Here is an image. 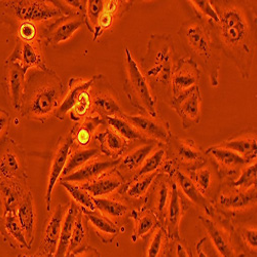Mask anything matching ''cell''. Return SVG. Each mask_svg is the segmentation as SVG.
I'll use <instances>...</instances> for the list:
<instances>
[{"label": "cell", "instance_id": "6da1fadb", "mask_svg": "<svg viewBox=\"0 0 257 257\" xmlns=\"http://www.w3.org/2000/svg\"><path fill=\"white\" fill-rule=\"evenodd\" d=\"M217 12V23L208 21L214 42L238 67L242 77L248 80L256 56V5L238 0L211 2Z\"/></svg>", "mask_w": 257, "mask_h": 257}, {"label": "cell", "instance_id": "7a4b0ae2", "mask_svg": "<svg viewBox=\"0 0 257 257\" xmlns=\"http://www.w3.org/2000/svg\"><path fill=\"white\" fill-rule=\"evenodd\" d=\"M179 57L170 34H152L139 67L157 100L170 104L171 80Z\"/></svg>", "mask_w": 257, "mask_h": 257}, {"label": "cell", "instance_id": "3957f363", "mask_svg": "<svg viewBox=\"0 0 257 257\" xmlns=\"http://www.w3.org/2000/svg\"><path fill=\"white\" fill-rule=\"evenodd\" d=\"M64 96V83L56 71L35 70L26 79L20 113L29 120L45 122L55 116Z\"/></svg>", "mask_w": 257, "mask_h": 257}, {"label": "cell", "instance_id": "277c9868", "mask_svg": "<svg viewBox=\"0 0 257 257\" xmlns=\"http://www.w3.org/2000/svg\"><path fill=\"white\" fill-rule=\"evenodd\" d=\"M178 36L188 58L202 73L207 74L213 87H218L221 52L213 40L207 22L192 18L181 24Z\"/></svg>", "mask_w": 257, "mask_h": 257}, {"label": "cell", "instance_id": "5b68a950", "mask_svg": "<svg viewBox=\"0 0 257 257\" xmlns=\"http://www.w3.org/2000/svg\"><path fill=\"white\" fill-rule=\"evenodd\" d=\"M124 67L125 77L123 89L127 100L140 114L159 117L157 109L158 100L141 72L138 62L127 47L124 49Z\"/></svg>", "mask_w": 257, "mask_h": 257}, {"label": "cell", "instance_id": "8992f818", "mask_svg": "<svg viewBox=\"0 0 257 257\" xmlns=\"http://www.w3.org/2000/svg\"><path fill=\"white\" fill-rule=\"evenodd\" d=\"M63 14L54 2L47 0H4L0 2V22L13 29L22 22L40 23L57 20Z\"/></svg>", "mask_w": 257, "mask_h": 257}, {"label": "cell", "instance_id": "52a82bcc", "mask_svg": "<svg viewBox=\"0 0 257 257\" xmlns=\"http://www.w3.org/2000/svg\"><path fill=\"white\" fill-rule=\"evenodd\" d=\"M165 145L166 157L176 170L185 168L189 172L207 164L205 154L195 140L179 138L172 134Z\"/></svg>", "mask_w": 257, "mask_h": 257}, {"label": "cell", "instance_id": "ba28073f", "mask_svg": "<svg viewBox=\"0 0 257 257\" xmlns=\"http://www.w3.org/2000/svg\"><path fill=\"white\" fill-rule=\"evenodd\" d=\"M92 98L91 115H99L103 119L112 116H122L123 110L118 92L107 81L104 75L99 74L98 78L90 89Z\"/></svg>", "mask_w": 257, "mask_h": 257}, {"label": "cell", "instance_id": "9c48e42d", "mask_svg": "<svg viewBox=\"0 0 257 257\" xmlns=\"http://www.w3.org/2000/svg\"><path fill=\"white\" fill-rule=\"evenodd\" d=\"M26 155L15 140L8 138L0 144V180L27 182Z\"/></svg>", "mask_w": 257, "mask_h": 257}, {"label": "cell", "instance_id": "30bf717a", "mask_svg": "<svg viewBox=\"0 0 257 257\" xmlns=\"http://www.w3.org/2000/svg\"><path fill=\"white\" fill-rule=\"evenodd\" d=\"M203 98L200 87L192 89L170 102V106L181 119L182 128L188 130L199 124L202 119Z\"/></svg>", "mask_w": 257, "mask_h": 257}, {"label": "cell", "instance_id": "8fae6325", "mask_svg": "<svg viewBox=\"0 0 257 257\" xmlns=\"http://www.w3.org/2000/svg\"><path fill=\"white\" fill-rule=\"evenodd\" d=\"M202 72L188 57L179 58L171 80L172 99L199 87Z\"/></svg>", "mask_w": 257, "mask_h": 257}, {"label": "cell", "instance_id": "7c38bea8", "mask_svg": "<svg viewBox=\"0 0 257 257\" xmlns=\"http://www.w3.org/2000/svg\"><path fill=\"white\" fill-rule=\"evenodd\" d=\"M123 117L145 138L157 141L159 144H166L170 139L171 130L167 120L159 117H152L143 114L131 115L123 113Z\"/></svg>", "mask_w": 257, "mask_h": 257}, {"label": "cell", "instance_id": "4fadbf2b", "mask_svg": "<svg viewBox=\"0 0 257 257\" xmlns=\"http://www.w3.org/2000/svg\"><path fill=\"white\" fill-rule=\"evenodd\" d=\"M72 151V139L70 134L68 133L66 136L60 137L58 140L57 146L53 154L52 164L49 172V179H48V186L45 196L46 201V208L47 211H51V203H52V195L55 185L59 181L64 168L67 163L69 155Z\"/></svg>", "mask_w": 257, "mask_h": 257}, {"label": "cell", "instance_id": "5bb4252c", "mask_svg": "<svg viewBox=\"0 0 257 257\" xmlns=\"http://www.w3.org/2000/svg\"><path fill=\"white\" fill-rule=\"evenodd\" d=\"M39 41L26 42L17 39L16 47L8 58V62L14 63L22 68L26 73L29 69L35 68L36 70H47V64L40 51Z\"/></svg>", "mask_w": 257, "mask_h": 257}, {"label": "cell", "instance_id": "9a60e30c", "mask_svg": "<svg viewBox=\"0 0 257 257\" xmlns=\"http://www.w3.org/2000/svg\"><path fill=\"white\" fill-rule=\"evenodd\" d=\"M68 209V204L57 205L54 210L50 211V216L47 218L42 232V239L40 243V252L48 255L49 257H54L62 228V223L65 217V214Z\"/></svg>", "mask_w": 257, "mask_h": 257}, {"label": "cell", "instance_id": "2e32d148", "mask_svg": "<svg viewBox=\"0 0 257 257\" xmlns=\"http://www.w3.org/2000/svg\"><path fill=\"white\" fill-rule=\"evenodd\" d=\"M84 24V17L80 15H66L55 20L44 33V42L47 47L57 46L71 38Z\"/></svg>", "mask_w": 257, "mask_h": 257}, {"label": "cell", "instance_id": "e0dca14e", "mask_svg": "<svg viewBox=\"0 0 257 257\" xmlns=\"http://www.w3.org/2000/svg\"><path fill=\"white\" fill-rule=\"evenodd\" d=\"M26 72L18 65L6 62L4 69V89L12 108L18 112L22 107V98L25 89Z\"/></svg>", "mask_w": 257, "mask_h": 257}, {"label": "cell", "instance_id": "ac0fdd59", "mask_svg": "<svg viewBox=\"0 0 257 257\" xmlns=\"http://www.w3.org/2000/svg\"><path fill=\"white\" fill-rule=\"evenodd\" d=\"M119 159H99V157H97L89 161L88 163H85L82 167L74 171L71 174L60 178L59 181H67L79 185L89 183L98 178L99 176H101L102 174H104L105 172H107V171L116 168Z\"/></svg>", "mask_w": 257, "mask_h": 257}, {"label": "cell", "instance_id": "d6986e66", "mask_svg": "<svg viewBox=\"0 0 257 257\" xmlns=\"http://www.w3.org/2000/svg\"><path fill=\"white\" fill-rule=\"evenodd\" d=\"M183 202L180 196V191L177 186V183L175 181H171L170 198L167 205L165 217L162 223L170 239L178 240L179 226L183 216Z\"/></svg>", "mask_w": 257, "mask_h": 257}, {"label": "cell", "instance_id": "ffe728a7", "mask_svg": "<svg viewBox=\"0 0 257 257\" xmlns=\"http://www.w3.org/2000/svg\"><path fill=\"white\" fill-rule=\"evenodd\" d=\"M159 143L157 141L145 139L141 144L132 148L131 151L126 149V152L119 159L116 169L123 177L124 175H132V179L144 161L155 151Z\"/></svg>", "mask_w": 257, "mask_h": 257}, {"label": "cell", "instance_id": "44dd1931", "mask_svg": "<svg viewBox=\"0 0 257 257\" xmlns=\"http://www.w3.org/2000/svg\"><path fill=\"white\" fill-rule=\"evenodd\" d=\"M170 184L171 181L169 176L160 172L151 187V192L147 196L146 209L155 214L161 225L165 217L167 205L170 198Z\"/></svg>", "mask_w": 257, "mask_h": 257}, {"label": "cell", "instance_id": "7402d4cb", "mask_svg": "<svg viewBox=\"0 0 257 257\" xmlns=\"http://www.w3.org/2000/svg\"><path fill=\"white\" fill-rule=\"evenodd\" d=\"M133 3L134 2H130V0H107V2H104L97 27L93 33V39L96 41L107 30H109L115 23V21L124 16L133 7Z\"/></svg>", "mask_w": 257, "mask_h": 257}, {"label": "cell", "instance_id": "603a6c76", "mask_svg": "<svg viewBox=\"0 0 257 257\" xmlns=\"http://www.w3.org/2000/svg\"><path fill=\"white\" fill-rule=\"evenodd\" d=\"M0 237L14 250H30L26 235L20 226L15 213L0 214Z\"/></svg>", "mask_w": 257, "mask_h": 257}, {"label": "cell", "instance_id": "cb8c5ba5", "mask_svg": "<svg viewBox=\"0 0 257 257\" xmlns=\"http://www.w3.org/2000/svg\"><path fill=\"white\" fill-rule=\"evenodd\" d=\"M125 183L124 177L114 168L107 171L95 180L82 184V188L87 190L93 198H105L119 190Z\"/></svg>", "mask_w": 257, "mask_h": 257}, {"label": "cell", "instance_id": "d4e9b609", "mask_svg": "<svg viewBox=\"0 0 257 257\" xmlns=\"http://www.w3.org/2000/svg\"><path fill=\"white\" fill-rule=\"evenodd\" d=\"M94 139L98 144L97 147L99 148L100 153L112 160L120 159L126 152L128 145V142L124 138L118 135L108 125L97 132Z\"/></svg>", "mask_w": 257, "mask_h": 257}, {"label": "cell", "instance_id": "484cf974", "mask_svg": "<svg viewBox=\"0 0 257 257\" xmlns=\"http://www.w3.org/2000/svg\"><path fill=\"white\" fill-rule=\"evenodd\" d=\"M219 146L238 154L245 159L248 164L255 163L257 156L256 128L252 131H245L234 135L221 142Z\"/></svg>", "mask_w": 257, "mask_h": 257}, {"label": "cell", "instance_id": "4316f807", "mask_svg": "<svg viewBox=\"0 0 257 257\" xmlns=\"http://www.w3.org/2000/svg\"><path fill=\"white\" fill-rule=\"evenodd\" d=\"M28 191L26 182L0 180V207L3 208V214L16 213L18 206Z\"/></svg>", "mask_w": 257, "mask_h": 257}, {"label": "cell", "instance_id": "83f0119b", "mask_svg": "<svg viewBox=\"0 0 257 257\" xmlns=\"http://www.w3.org/2000/svg\"><path fill=\"white\" fill-rule=\"evenodd\" d=\"M105 121L99 115H90L74 125L69 132L72 139V149L88 148L99 128Z\"/></svg>", "mask_w": 257, "mask_h": 257}, {"label": "cell", "instance_id": "f1b7e54d", "mask_svg": "<svg viewBox=\"0 0 257 257\" xmlns=\"http://www.w3.org/2000/svg\"><path fill=\"white\" fill-rule=\"evenodd\" d=\"M99 75H94L93 77L85 79L81 77H71L68 81V92L64 96L62 103L55 114V117L59 120H64L65 116L70 112L72 107L76 103L79 96L87 90H90L92 85L96 81Z\"/></svg>", "mask_w": 257, "mask_h": 257}, {"label": "cell", "instance_id": "f546056e", "mask_svg": "<svg viewBox=\"0 0 257 257\" xmlns=\"http://www.w3.org/2000/svg\"><path fill=\"white\" fill-rule=\"evenodd\" d=\"M173 175L175 176V182L177 183L178 188H180L182 194L187 198V200H189L192 204H195L199 208L203 209L206 212L207 216H212L214 210L211 202L199 190L190 177L179 169L175 170Z\"/></svg>", "mask_w": 257, "mask_h": 257}, {"label": "cell", "instance_id": "4dcf8cb0", "mask_svg": "<svg viewBox=\"0 0 257 257\" xmlns=\"http://www.w3.org/2000/svg\"><path fill=\"white\" fill-rule=\"evenodd\" d=\"M199 219L208 232L214 247L219 252L221 257H235L233 248L225 230L210 216H200Z\"/></svg>", "mask_w": 257, "mask_h": 257}, {"label": "cell", "instance_id": "1f68e13d", "mask_svg": "<svg viewBox=\"0 0 257 257\" xmlns=\"http://www.w3.org/2000/svg\"><path fill=\"white\" fill-rule=\"evenodd\" d=\"M16 217L20 226L22 227L28 244L31 246L34 241V230L36 222V214L31 191L27 192L26 197L20 203L16 210Z\"/></svg>", "mask_w": 257, "mask_h": 257}, {"label": "cell", "instance_id": "d6a6232c", "mask_svg": "<svg viewBox=\"0 0 257 257\" xmlns=\"http://www.w3.org/2000/svg\"><path fill=\"white\" fill-rule=\"evenodd\" d=\"M82 212L85 217H87L88 222L91 223L99 239H101L104 244L112 243L113 240L117 237V234L119 233V227L117 226V224L111 221L109 218L102 215L98 210L94 212Z\"/></svg>", "mask_w": 257, "mask_h": 257}, {"label": "cell", "instance_id": "836d02e7", "mask_svg": "<svg viewBox=\"0 0 257 257\" xmlns=\"http://www.w3.org/2000/svg\"><path fill=\"white\" fill-rule=\"evenodd\" d=\"M206 154L211 155L215 159L218 166L222 169L223 173H235L238 172L239 170H242L246 165H248L247 161L243 159L241 156L219 145L209 147Z\"/></svg>", "mask_w": 257, "mask_h": 257}, {"label": "cell", "instance_id": "e575fe53", "mask_svg": "<svg viewBox=\"0 0 257 257\" xmlns=\"http://www.w3.org/2000/svg\"><path fill=\"white\" fill-rule=\"evenodd\" d=\"M217 200L219 205L226 210H245L256 204V188L247 191L233 188V191L221 192Z\"/></svg>", "mask_w": 257, "mask_h": 257}, {"label": "cell", "instance_id": "d590c367", "mask_svg": "<svg viewBox=\"0 0 257 257\" xmlns=\"http://www.w3.org/2000/svg\"><path fill=\"white\" fill-rule=\"evenodd\" d=\"M78 210L79 208L75 203L71 202L68 204V209L62 223L60 239L54 257H65L67 255L70 239L72 235V229Z\"/></svg>", "mask_w": 257, "mask_h": 257}, {"label": "cell", "instance_id": "8d00e7d4", "mask_svg": "<svg viewBox=\"0 0 257 257\" xmlns=\"http://www.w3.org/2000/svg\"><path fill=\"white\" fill-rule=\"evenodd\" d=\"M95 205L97 210L104 215L109 218L111 221L116 223L119 219L123 218L130 212V207L120 200H116L110 197L105 198H94Z\"/></svg>", "mask_w": 257, "mask_h": 257}, {"label": "cell", "instance_id": "74e56055", "mask_svg": "<svg viewBox=\"0 0 257 257\" xmlns=\"http://www.w3.org/2000/svg\"><path fill=\"white\" fill-rule=\"evenodd\" d=\"M159 172H155L152 174H147V175H142L139 177H135L131 179V181L128 183H124L119 191L122 195L127 196L128 198H131L133 200H140L144 196L147 195V192L151 189L155 179L157 178Z\"/></svg>", "mask_w": 257, "mask_h": 257}, {"label": "cell", "instance_id": "f35d334b", "mask_svg": "<svg viewBox=\"0 0 257 257\" xmlns=\"http://www.w3.org/2000/svg\"><path fill=\"white\" fill-rule=\"evenodd\" d=\"M100 151L98 147H88V148H77L72 149L69 158L67 160V163L64 168L62 175L60 178L65 177L69 174H71L74 171L82 167L85 163L97 158L100 156Z\"/></svg>", "mask_w": 257, "mask_h": 257}, {"label": "cell", "instance_id": "ab89813d", "mask_svg": "<svg viewBox=\"0 0 257 257\" xmlns=\"http://www.w3.org/2000/svg\"><path fill=\"white\" fill-rule=\"evenodd\" d=\"M61 186L65 188L71 197L73 203H75L78 208L82 211H90L94 212L97 211V207L94 202V198L89 194V192L83 189L81 185L75 184L72 182L67 181H59Z\"/></svg>", "mask_w": 257, "mask_h": 257}, {"label": "cell", "instance_id": "60d3db41", "mask_svg": "<svg viewBox=\"0 0 257 257\" xmlns=\"http://www.w3.org/2000/svg\"><path fill=\"white\" fill-rule=\"evenodd\" d=\"M88 219L85 217L83 212L79 209L77 212V215L74 221L73 229H72V235L70 239L69 247L67 254L74 253L81 248L85 247L84 242L87 240V235H88Z\"/></svg>", "mask_w": 257, "mask_h": 257}, {"label": "cell", "instance_id": "b9f144b4", "mask_svg": "<svg viewBox=\"0 0 257 257\" xmlns=\"http://www.w3.org/2000/svg\"><path fill=\"white\" fill-rule=\"evenodd\" d=\"M169 240V235L163 225H159L153 232L145 257H168L170 251Z\"/></svg>", "mask_w": 257, "mask_h": 257}, {"label": "cell", "instance_id": "7bdbcfd3", "mask_svg": "<svg viewBox=\"0 0 257 257\" xmlns=\"http://www.w3.org/2000/svg\"><path fill=\"white\" fill-rule=\"evenodd\" d=\"M132 216L135 219V237L143 238L149 232H154V230L161 225L158 217L148 209L145 212L133 211Z\"/></svg>", "mask_w": 257, "mask_h": 257}, {"label": "cell", "instance_id": "ee69618b", "mask_svg": "<svg viewBox=\"0 0 257 257\" xmlns=\"http://www.w3.org/2000/svg\"><path fill=\"white\" fill-rule=\"evenodd\" d=\"M105 124L110 126L118 135L124 138L127 142L136 140H145V138L136 130V128L128 122L123 115L112 116L104 118Z\"/></svg>", "mask_w": 257, "mask_h": 257}, {"label": "cell", "instance_id": "f6af8a7d", "mask_svg": "<svg viewBox=\"0 0 257 257\" xmlns=\"http://www.w3.org/2000/svg\"><path fill=\"white\" fill-rule=\"evenodd\" d=\"M189 177L197 185L199 190L208 199V194L213 186L214 174L211 168L204 165L203 167L189 171Z\"/></svg>", "mask_w": 257, "mask_h": 257}, {"label": "cell", "instance_id": "bcb514c9", "mask_svg": "<svg viewBox=\"0 0 257 257\" xmlns=\"http://www.w3.org/2000/svg\"><path fill=\"white\" fill-rule=\"evenodd\" d=\"M166 151L165 148H156L155 151L147 157V159L144 161L140 169L137 171L135 174V177H139L142 175L152 174L155 172H159L160 169L163 167L166 159ZM132 178V179H133Z\"/></svg>", "mask_w": 257, "mask_h": 257}, {"label": "cell", "instance_id": "7dc6e473", "mask_svg": "<svg viewBox=\"0 0 257 257\" xmlns=\"http://www.w3.org/2000/svg\"><path fill=\"white\" fill-rule=\"evenodd\" d=\"M92 111V98L90 90L84 91L69 112L70 119L74 122H79L91 115Z\"/></svg>", "mask_w": 257, "mask_h": 257}, {"label": "cell", "instance_id": "c3c4849f", "mask_svg": "<svg viewBox=\"0 0 257 257\" xmlns=\"http://www.w3.org/2000/svg\"><path fill=\"white\" fill-rule=\"evenodd\" d=\"M256 180H257V167L256 162L246 165L241 170L240 177L231 183L232 188L247 191L251 188H256Z\"/></svg>", "mask_w": 257, "mask_h": 257}, {"label": "cell", "instance_id": "681fc988", "mask_svg": "<svg viewBox=\"0 0 257 257\" xmlns=\"http://www.w3.org/2000/svg\"><path fill=\"white\" fill-rule=\"evenodd\" d=\"M188 3L194 8L197 18L205 21V22L212 21V22L217 23L219 21L218 14L210 0H190Z\"/></svg>", "mask_w": 257, "mask_h": 257}, {"label": "cell", "instance_id": "f907efd6", "mask_svg": "<svg viewBox=\"0 0 257 257\" xmlns=\"http://www.w3.org/2000/svg\"><path fill=\"white\" fill-rule=\"evenodd\" d=\"M104 0H88L87 10L84 15V24L91 32H95L98 24V20L103 10Z\"/></svg>", "mask_w": 257, "mask_h": 257}, {"label": "cell", "instance_id": "816d5d0a", "mask_svg": "<svg viewBox=\"0 0 257 257\" xmlns=\"http://www.w3.org/2000/svg\"><path fill=\"white\" fill-rule=\"evenodd\" d=\"M15 33L17 39L26 41V42H33L38 41V28L37 24L33 22H22L19 23L15 28Z\"/></svg>", "mask_w": 257, "mask_h": 257}, {"label": "cell", "instance_id": "f5cc1de1", "mask_svg": "<svg viewBox=\"0 0 257 257\" xmlns=\"http://www.w3.org/2000/svg\"><path fill=\"white\" fill-rule=\"evenodd\" d=\"M11 125V115L10 113L0 108V144H3L9 137V131Z\"/></svg>", "mask_w": 257, "mask_h": 257}, {"label": "cell", "instance_id": "db71d44e", "mask_svg": "<svg viewBox=\"0 0 257 257\" xmlns=\"http://www.w3.org/2000/svg\"><path fill=\"white\" fill-rule=\"evenodd\" d=\"M242 237L243 240L246 242L248 247L251 250H255L257 248V232L255 228H243L242 229Z\"/></svg>", "mask_w": 257, "mask_h": 257}, {"label": "cell", "instance_id": "11a10c76", "mask_svg": "<svg viewBox=\"0 0 257 257\" xmlns=\"http://www.w3.org/2000/svg\"><path fill=\"white\" fill-rule=\"evenodd\" d=\"M65 257H101V254L96 248L85 246L74 253L67 254Z\"/></svg>", "mask_w": 257, "mask_h": 257}, {"label": "cell", "instance_id": "9f6ffc18", "mask_svg": "<svg viewBox=\"0 0 257 257\" xmlns=\"http://www.w3.org/2000/svg\"><path fill=\"white\" fill-rule=\"evenodd\" d=\"M174 257H189L185 247L179 240L176 241L174 246Z\"/></svg>", "mask_w": 257, "mask_h": 257}, {"label": "cell", "instance_id": "6f0895ef", "mask_svg": "<svg viewBox=\"0 0 257 257\" xmlns=\"http://www.w3.org/2000/svg\"><path fill=\"white\" fill-rule=\"evenodd\" d=\"M198 256L199 257H208L207 254L204 252L203 247H202V242L198 245Z\"/></svg>", "mask_w": 257, "mask_h": 257}, {"label": "cell", "instance_id": "680465c9", "mask_svg": "<svg viewBox=\"0 0 257 257\" xmlns=\"http://www.w3.org/2000/svg\"><path fill=\"white\" fill-rule=\"evenodd\" d=\"M34 256H35V257H49L48 255H46V254H44V253H41V252H38V253L35 254Z\"/></svg>", "mask_w": 257, "mask_h": 257}, {"label": "cell", "instance_id": "91938a15", "mask_svg": "<svg viewBox=\"0 0 257 257\" xmlns=\"http://www.w3.org/2000/svg\"><path fill=\"white\" fill-rule=\"evenodd\" d=\"M18 257H35V256H27V255H19Z\"/></svg>", "mask_w": 257, "mask_h": 257}]
</instances>
